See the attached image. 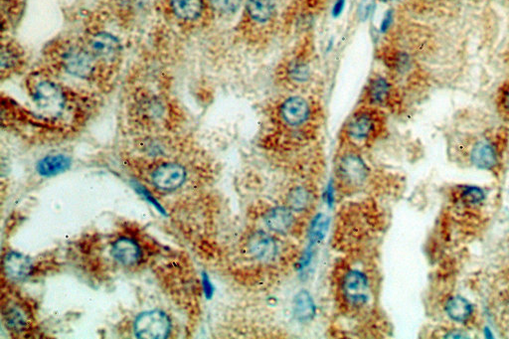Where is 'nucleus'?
Instances as JSON below:
<instances>
[{
    "instance_id": "25",
    "label": "nucleus",
    "mask_w": 509,
    "mask_h": 339,
    "mask_svg": "<svg viewBox=\"0 0 509 339\" xmlns=\"http://www.w3.org/2000/svg\"><path fill=\"white\" fill-rule=\"evenodd\" d=\"M214 10L224 14H231L240 8L242 0H210Z\"/></svg>"
},
{
    "instance_id": "16",
    "label": "nucleus",
    "mask_w": 509,
    "mask_h": 339,
    "mask_svg": "<svg viewBox=\"0 0 509 339\" xmlns=\"http://www.w3.org/2000/svg\"><path fill=\"white\" fill-rule=\"evenodd\" d=\"M2 316L8 329L14 332L23 331L29 325V318L19 305H8L2 310Z\"/></svg>"
},
{
    "instance_id": "15",
    "label": "nucleus",
    "mask_w": 509,
    "mask_h": 339,
    "mask_svg": "<svg viewBox=\"0 0 509 339\" xmlns=\"http://www.w3.org/2000/svg\"><path fill=\"white\" fill-rule=\"evenodd\" d=\"M71 159L63 154L48 155L39 161L37 172L43 177L55 176L70 168Z\"/></svg>"
},
{
    "instance_id": "8",
    "label": "nucleus",
    "mask_w": 509,
    "mask_h": 339,
    "mask_svg": "<svg viewBox=\"0 0 509 339\" xmlns=\"http://www.w3.org/2000/svg\"><path fill=\"white\" fill-rule=\"evenodd\" d=\"M88 50L96 59L112 61L119 56L121 44L112 34L99 32L93 35L88 40Z\"/></svg>"
},
{
    "instance_id": "14",
    "label": "nucleus",
    "mask_w": 509,
    "mask_h": 339,
    "mask_svg": "<svg viewBox=\"0 0 509 339\" xmlns=\"http://www.w3.org/2000/svg\"><path fill=\"white\" fill-rule=\"evenodd\" d=\"M471 159L480 170H493L497 165V152L488 141H480L473 146Z\"/></svg>"
},
{
    "instance_id": "1",
    "label": "nucleus",
    "mask_w": 509,
    "mask_h": 339,
    "mask_svg": "<svg viewBox=\"0 0 509 339\" xmlns=\"http://www.w3.org/2000/svg\"><path fill=\"white\" fill-rule=\"evenodd\" d=\"M35 106L48 117H58L65 110V92L58 84L47 78L35 77L28 83Z\"/></svg>"
},
{
    "instance_id": "5",
    "label": "nucleus",
    "mask_w": 509,
    "mask_h": 339,
    "mask_svg": "<svg viewBox=\"0 0 509 339\" xmlns=\"http://www.w3.org/2000/svg\"><path fill=\"white\" fill-rule=\"evenodd\" d=\"M187 179V170L176 163H165L152 172V181L157 189L174 191L180 187Z\"/></svg>"
},
{
    "instance_id": "27",
    "label": "nucleus",
    "mask_w": 509,
    "mask_h": 339,
    "mask_svg": "<svg viewBox=\"0 0 509 339\" xmlns=\"http://www.w3.org/2000/svg\"><path fill=\"white\" fill-rule=\"evenodd\" d=\"M17 62H19V55L15 54V53H13L12 50H10V49H8V50H5V49H3V50H2V54H1L2 71H4V69L5 68L11 69V68L14 67V66L16 65Z\"/></svg>"
},
{
    "instance_id": "32",
    "label": "nucleus",
    "mask_w": 509,
    "mask_h": 339,
    "mask_svg": "<svg viewBox=\"0 0 509 339\" xmlns=\"http://www.w3.org/2000/svg\"><path fill=\"white\" fill-rule=\"evenodd\" d=\"M504 106L509 110V88L506 91V94H504Z\"/></svg>"
},
{
    "instance_id": "20",
    "label": "nucleus",
    "mask_w": 509,
    "mask_h": 339,
    "mask_svg": "<svg viewBox=\"0 0 509 339\" xmlns=\"http://www.w3.org/2000/svg\"><path fill=\"white\" fill-rule=\"evenodd\" d=\"M287 203V207L294 212L307 211L313 204V196L307 188L298 186L289 191Z\"/></svg>"
},
{
    "instance_id": "2",
    "label": "nucleus",
    "mask_w": 509,
    "mask_h": 339,
    "mask_svg": "<svg viewBox=\"0 0 509 339\" xmlns=\"http://www.w3.org/2000/svg\"><path fill=\"white\" fill-rule=\"evenodd\" d=\"M134 330L139 338H167L171 330V321L161 310H148L137 316Z\"/></svg>"
},
{
    "instance_id": "10",
    "label": "nucleus",
    "mask_w": 509,
    "mask_h": 339,
    "mask_svg": "<svg viewBox=\"0 0 509 339\" xmlns=\"http://www.w3.org/2000/svg\"><path fill=\"white\" fill-rule=\"evenodd\" d=\"M3 272L12 281H22L32 272L33 263L29 257L17 252H10L3 257Z\"/></svg>"
},
{
    "instance_id": "18",
    "label": "nucleus",
    "mask_w": 509,
    "mask_h": 339,
    "mask_svg": "<svg viewBox=\"0 0 509 339\" xmlns=\"http://www.w3.org/2000/svg\"><path fill=\"white\" fill-rule=\"evenodd\" d=\"M172 10L178 19L192 21L202 13V0H172Z\"/></svg>"
},
{
    "instance_id": "12",
    "label": "nucleus",
    "mask_w": 509,
    "mask_h": 339,
    "mask_svg": "<svg viewBox=\"0 0 509 339\" xmlns=\"http://www.w3.org/2000/svg\"><path fill=\"white\" fill-rule=\"evenodd\" d=\"M264 221L265 226L271 231L285 234L293 229L296 218H294L293 210L285 206H276L271 208L265 214Z\"/></svg>"
},
{
    "instance_id": "13",
    "label": "nucleus",
    "mask_w": 509,
    "mask_h": 339,
    "mask_svg": "<svg viewBox=\"0 0 509 339\" xmlns=\"http://www.w3.org/2000/svg\"><path fill=\"white\" fill-rule=\"evenodd\" d=\"M281 114L287 125L291 126L303 125L309 117V104L300 97H289L283 104Z\"/></svg>"
},
{
    "instance_id": "17",
    "label": "nucleus",
    "mask_w": 509,
    "mask_h": 339,
    "mask_svg": "<svg viewBox=\"0 0 509 339\" xmlns=\"http://www.w3.org/2000/svg\"><path fill=\"white\" fill-rule=\"evenodd\" d=\"M294 314L296 320L303 321V323L313 320L314 314H316V305L309 292L300 291L294 296Z\"/></svg>"
},
{
    "instance_id": "9",
    "label": "nucleus",
    "mask_w": 509,
    "mask_h": 339,
    "mask_svg": "<svg viewBox=\"0 0 509 339\" xmlns=\"http://www.w3.org/2000/svg\"><path fill=\"white\" fill-rule=\"evenodd\" d=\"M110 254L117 262L123 266H134L141 261L143 252L136 241L128 237H121L115 241Z\"/></svg>"
},
{
    "instance_id": "26",
    "label": "nucleus",
    "mask_w": 509,
    "mask_h": 339,
    "mask_svg": "<svg viewBox=\"0 0 509 339\" xmlns=\"http://www.w3.org/2000/svg\"><path fill=\"white\" fill-rule=\"evenodd\" d=\"M327 227H329V219L325 218V217L318 216L314 220L313 227H311V241L313 243H318L322 241L325 233L327 231Z\"/></svg>"
},
{
    "instance_id": "11",
    "label": "nucleus",
    "mask_w": 509,
    "mask_h": 339,
    "mask_svg": "<svg viewBox=\"0 0 509 339\" xmlns=\"http://www.w3.org/2000/svg\"><path fill=\"white\" fill-rule=\"evenodd\" d=\"M377 128L375 117L369 113L355 115L347 125L346 132L351 139L356 141H364L375 134Z\"/></svg>"
},
{
    "instance_id": "3",
    "label": "nucleus",
    "mask_w": 509,
    "mask_h": 339,
    "mask_svg": "<svg viewBox=\"0 0 509 339\" xmlns=\"http://www.w3.org/2000/svg\"><path fill=\"white\" fill-rule=\"evenodd\" d=\"M343 299L353 309H359L368 303L370 298V285L364 272L351 270L344 274L342 281Z\"/></svg>"
},
{
    "instance_id": "22",
    "label": "nucleus",
    "mask_w": 509,
    "mask_h": 339,
    "mask_svg": "<svg viewBox=\"0 0 509 339\" xmlns=\"http://www.w3.org/2000/svg\"><path fill=\"white\" fill-rule=\"evenodd\" d=\"M139 113L150 121L161 119L165 114V106L156 97H147L139 101Z\"/></svg>"
},
{
    "instance_id": "6",
    "label": "nucleus",
    "mask_w": 509,
    "mask_h": 339,
    "mask_svg": "<svg viewBox=\"0 0 509 339\" xmlns=\"http://www.w3.org/2000/svg\"><path fill=\"white\" fill-rule=\"evenodd\" d=\"M338 174L344 185L356 187L365 183L369 170L359 155L347 154L340 159Z\"/></svg>"
},
{
    "instance_id": "30",
    "label": "nucleus",
    "mask_w": 509,
    "mask_h": 339,
    "mask_svg": "<svg viewBox=\"0 0 509 339\" xmlns=\"http://www.w3.org/2000/svg\"><path fill=\"white\" fill-rule=\"evenodd\" d=\"M343 6H344V0H338L333 10V13L335 16L340 14V12H342L343 10Z\"/></svg>"
},
{
    "instance_id": "23",
    "label": "nucleus",
    "mask_w": 509,
    "mask_h": 339,
    "mask_svg": "<svg viewBox=\"0 0 509 339\" xmlns=\"http://www.w3.org/2000/svg\"><path fill=\"white\" fill-rule=\"evenodd\" d=\"M390 87L386 80L382 78L374 80L369 89V97L371 101L376 104H382L388 97Z\"/></svg>"
},
{
    "instance_id": "28",
    "label": "nucleus",
    "mask_w": 509,
    "mask_h": 339,
    "mask_svg": "<svg viewBox=\"0 0 509 339\" xmlns=\"http://www.w3.org/2000/svg\"><path fill=\"white\" fill-rule=\"evenodd\" d=\"M291 75L296 81H305L309 76V69L305 65L298 64L292 69Z\"/></svg>"
},
{
    "instance_id": "29",
    "label": "nucleus",
    "mask_w": 509,
    "mask_h": 339,
    "mask_svg": "<svg viewBox=\"0 0 509 339\" xmlns=\"http://www.w3.org/2000/svg\"><path fill=\"white\" fill-rule=\"evenodd\" d=\"M391 21H392V13L390 12V11H389V12H387V14L385 15V19L384 20H383V22H382V30L383 31L387 30V28H388L389 26H390Z\"/></svg>"
},
{
    "instance_id": "21",
    "label": "nucleus",
    "mask_w": 509,
    "mask_h": 339,
    "mask_svg": "<svg viewBox=\"0 0 509 339\" xmlns=\"http://www.w3.org/2000/svg\"><path fill=\"white\" fill-rule=\"evenodd\" d=\"M248 14L257 22H265L271 19L274 11L273 0H248Z\"/></svg>"
},
{
    "instance_id": "31",
    "label": "nucleus",
    "mask_w": 509,
    "mask_h": 339,
    "mask_svg": "<svg viewBox=\"0 0 509 339\" xmlns=\"http://www.w3.org/2000/svg\"><path fill=\"white\" fill-rule=\"evenodd\" d=\"M445 338H466V336H464V334L462 332L459 331H451L450 334H447Z\"/></svg>"
},
{
    "instance_id": "7",
    "label": "nucleus",
    "mask_w": 509,
    "mask_h": 339,
    "mask_svg": "<svg viewBox=\"0 0 509 339\" xmlns=\"http://www.w3.org/2000/svg\"><path fill=\"white\" fill-rule=\"evenodd\" d=\"M278 244L271 235L263 231L252 233L247 240V250L252 258L258 261H271L278 254Z\"/></svg>"
},
{
    "instance_id": "19",
    "label": "nucleus",
    "mask_w": 509,
    "mask_h": 339,
    "mask_svg": "<svg viewBox=\"0 0 509 339\" xmlns=\"http://www.w3.org/2000/svg\"><path fill=\"white\" fill-rule=\"evenodd\" d=\"M445 309L451 320L458 323H464L473 314V307L470 301L460 296H453L447 301Z\"/></svg>"
},
{
    "instance_id": "4",
    "label": "nucleus",
    "mask_w": 509,
    "mask_h": 339,
    "mask_svg": "<svg viewBox=\"0 0 509 339\" xmlns=\"http://www.w3.org/2000/svg\"><path fill=\"white\" fill-rule=\"evenodd\" d=\"M60 63L73 76L88 79L94 74L96 58L86 49L71 46L60 54Z\"/></svg>"
},
{
    "instance_id": "24",
    "label": "nucleus",
    "mask_w": 509,
    "mask_h": 339,
    "mask_svg": "<svg viewBox=\"0 0 509 339\" xmlns=\"http://www.w3.org/2000/svg\"><path fill=\"white\" fill-rule=\"evenodd\" d=\"M462 200L470 205H477L484 200L486 195L477 186H466L462 191Z\"/></svg>"
}]
</instances>
